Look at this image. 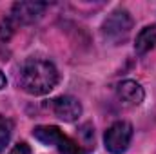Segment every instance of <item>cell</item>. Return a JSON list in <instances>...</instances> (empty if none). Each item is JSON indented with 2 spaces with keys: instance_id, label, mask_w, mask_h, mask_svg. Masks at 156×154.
Instances as JSON below:
<instances>
[{
  "instance_id": "obj_10",
  "label": "cell",
  "mask_w": 156,
  "mask_h": 154,
  "mask_svg": "<svg viewBox=\"0 0 156 154\" xmlns=\"http://www.w3.org/2000/svg\"><path fill=\"white\" fill-rule=\"evenodd\" d=\"M9 154H31V149H29V145H27L26 142H20V143H16V145L11 149Z\"/></svg>"
},
{
  "instance_id": "obj_8",
  "label": "cell",
  "mask_w": 156,
  "mask_h": 154,
  "mask_svg": "<svg viewBox=\"0 0 156 154\" xmlns=\"http://www.w3.org/2000/svg\"><path fill=\"white\" fill-rule=\"evenodd\" d=\"M154 45H156V26H147L138 33L136 44H134V51L138 54H145Z\"/></svg>"
},
{
  "instance_id": "obj_4",
  "label": "cell",
  "mask_w": 156,
  "mask_h": 154,
  "mask_svg": "<svg viewBox=\"0 0 156 154\" xmlns=\"http://www.w3.org/2000/svg\"><path fill=\"white\" fill-rule=\"evenodd\" d=\"M131 138H133V125L127 121H116L105 131L104 143H105V149L109 152L122 154L127 151Z\"/></svg>"
},
{
  "instance_id": "obj_6",
  "label": "cell",
  "mask_w": 156,
  "mask_h": 154,
  "mask_svg": "<svg viewBox=\"0 0 156 154\" xmlns=\"http://www.w3.org/2000/svg\"><path fill=\"white\" fill-rule=\"evenodd\" d=\"M53 113L64 121H75L82 114V103L75 96H58L51 103Z\"/></svg>"
},
{
  "instance_id": "obj_3",
  "label": "cell",
  "mask_w": 156,
  "mask_h": 154,
  "mask_svg": "<svg viewBox=\"0 0 156 154\" xmlns=\"http://www.w3.org/2000/svg\"><path fill=\"white\" fill-rule=\"evenodd\" d=\"M131 29H133V18L129 16L127 11L118 9V11L111 13L105 18V22L102 26V35H104V38L109 40L111 44L118 45V44H122V42L127 40Z\"/></svg>"
},
{
  "instance_id": "obj_11",
  "label": "cell",
  "mask_w": 156,
  "mask_h": 154,
  "mask_svg": "<svg viewBox=\"0 0 156 154\" xmlns=\"http://www.w3.org/2000/svg\"><path fill=\"white\" fill-rule=\"evenodd\" d=\"M5 83H7V78H5V75L0 71V89H4V87H5Z\"/></svg>"
},
{
  "instance_id": "obj_2",
  "label": "cell",
  "mask_w": 156,
  "mask_h": 154,
  "mask_svg": "<svg viewBox=\"0 0 156 154\" xmlns=\"http://www.w3.org/2000/svg\"><path fill=\"white\" fill-rule=\"evenodd\" d=\"M33 136L44 145H53L58 149L60 154H87L75 140L64 134L55 125H38L33 129Z\"/></svg>"
},
{
  "instance_id": "obj_7",
  "label": "cell",
  "mask_w": 156,
  "mask_h": 154,
  "mask_svg": "<svg viewBox=\"0 0 156 154\" xmlns=\"http://www.w3.org/2000/svg\"><path fill=\"white\" fill-rule=\"evenodd\" d=\"M116 94H118V98H120V102L125 103V105H129V107L140 105L144 102V96H145V93L140 87V83H136L133 80L120 82L116 87Z\"/></svg>"
},
{
  "instance_id": "obj_9",
  "label": "cell",
  "mask_w": 156,
  "mask_h": 154,
  "mask_svg": "<svg viewBox=\"0 0 156 154\" xmlns=\"http://www.w3.org/2000/svg\"><path fill=\"white\" fill-rule=\"evenodd\" d=\"M11 138V121L4 116H0V152L4 151V147L7 145Z\"/></svg>"
},
{
  "instance_id": "obj_1",
  "label": "cell",
  "mask_w": 156,
  "mask_h": 154,
  "mask_svg": "<svg viewBox=\"0 0 156 154\" xmlns=\"http://www.w3.org/2000/svg\"><path fill=\"white\" fill-rule=\"evenodd\" d=\"M16 83L26 93L40 96L55 89V85L58 83V71L47 60L27 58L16 73Z\"/></svg>"
},
{
  "instance_id": "obj_5",
  "label": "cell",
  "mask_w": 156,
  "mask_h": 154,
  "mask_svg": "<svg viewBox=\"0 0 156 154\" xmlns=\"http://www.w3.org/2000/svg\"><path fill=\"white\" fill-rule=\"evenodd\" d=\"M47 4L42 2H16L11 9V15L7 16V20L15 26V29L22 24H31L35 20H38L42 13L45 11Z\"/></svg>"
}]
</instances>
